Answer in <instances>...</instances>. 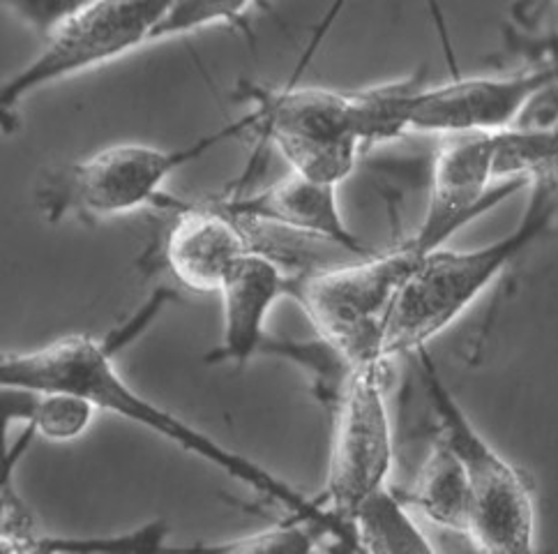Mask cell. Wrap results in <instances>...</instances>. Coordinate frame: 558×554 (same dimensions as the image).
Segmentation results:
<instances>
[{"label": "cell", "instance_id": "obj_3", "mask_svg": "<svg viewBox=\"0 0 558 554\" xmlns=\"http://www.w3.org/2000/svg\"><path fill=\"white\" fill-rule=\"evenodd\" d=\"M421 256L407 239L384 252L289 277L287 296L303 308L318 340L347 368L390 361L386 356L390 314Z\"/></svg>", "mask_w": 558, "mask_h": 554}, {"label": "cell", "instance_id": "obj_19", "mask_svg": "<svg viewBox=\"0 0 558 554\" xmlns=\"http://www.w3.org/2000/svg\"><path fill=\"white\" fill-rule=\"evenodd\" d=\"M322 533L324 531H318L314 525L289 516L284 522L250 533V537H238L227 543L202 547L219 552H312L318 545Z\"/></svg>", "mask_w": 558, "mask_h": 554}, {"label": "cell", "instance_id": "obj_8", "mask_svg": "<svg viewBox=\"0 0 558 554\" xmlns=\"http://www.w3.org/2000/svg\"><path fill=\"white\" fill-rule=\"evenodd\" d=\"M332 409L324 504L351 525L355 508L390 483L395 444L388 411V361L349 368Z\"/></svg>", "mask_w": 558, "mask_h": 554}, {"label": "cell", "instance_id": "obj_22", "mask_svg": "<svg viewBox=\"0 0 558 554\" xmlns=\"http://www.w3.org/2000/svg\"><path fill=\"white\" fill-rule=\"evenodd\" d=\"M512 128L558 134V74L537 91Z\"/></svg>", "mask_w": 558, "mask_h": 554}, {"label": "cell", "instance_id": "obj_1", "mask_svg": "<svg viewBox=\"0 0 558 554\" xmlns=\"http://www.w3.org/2000/svg\"><path fill=\"white\" fill-rule=\"evenodd\" d=\"M113 351L116 347L109 340H95L88 333H70L39 349L3 356L0 386L72 390L84 395L99 411L146 427L159 439L171 442L233 481L247 485L252 492L262 494L275 506L284 508L289 516L314 525L330 539L342 541L344 547L355 550L353 527L347 520L337 518L324 502L305 497L266 467L208 437L178 413L144 398L118 372Z\"/></svg>", "mask_w": 558, "mask_h": 554}, {"label": "cell", "instance_id": "obj_18", "mask_svg": "<svg viewBox=\"0 0 558 554\" xmlns=\"http://www.w3.org/2000/svg\"><path fill=\"white\" fill-rule=\"evenodd\" d=\"M254 3L256 0H175L157 33V43L241 22Z\"/></svg>", "mask_w": 558, "mask_h": 554}, {"label": "cell", "instance_id": "obj_11", "mask_svg": "<svg viewBox=\"0 0 558 554\" xmlns=\"http://www.w3.org/2000/svg\"><path fill=\"white\" fill-rule=\"evenodd\" d=\"M217 204L243 222L305 236V239L340 248L351 256L376 252V248L367 245L347 225L340 200H337V185L310 181L293 171L264 190Z\"/></svg>", "mask_w": 558, "mask_h": 554}, {"label": "cell", "instance_id": "obj_9", "mask_svg": "<svg viewBox=\"0 0 558 554\" xmlns=\"http://www.w3.org/2000/svg\"><path fill=\"white\" fill-rule=\"evenodd\" d=\"M498 132L448 134L436 150L429 200L409 243L417 254L448 245L454 233L501 204L526 183L496 178Z\"/></svg>", "mask_w": 558, "mask_h": 554}, {"label": "cell", "instance_id": "obj_10", "mask_svg": "<svg viewBox=\"0 0 558 554\" xmlns=\"http://www.w3.org/2000/svg\"><path fill=\"white\" fill-rule=\"evenodd\" d=\"M558 74L556 61L496 76H450L446 84H425L413 97L411 132L475 134L510 130L529 103Z\"/></svg>", "mask_w": 558, "mask_h": 554}, {"label": "cell", "instance_id": "obj_12", "mask_svg": "<svg viewBox=\"0 0 558 554\" xmlns=\"http://www.w3.org/2000/svg\"><path fill=\"white\" fill-rule=\"evenodd\" d=\"M254 250L245 225L219 204H187L175 210L165 260L185 289L219 293L231 270Z\"/></svg>", "mask_w": 558, "mask_h": 554}, {"label": "cell", "instance_id": "obj_15", "mask_svg": "<svg viewBox=\"0 0 558 554\" xmlns=\"http://www.w3.org/2000/svg\"><path fill=\"white\" fill-rule=\"evenodd\" d=\"M3 407L8 425L31 427L37 437L58 444L84 437L99 411L78 393L26 386H3Z\"/></svg>", "mask_w": 558, "mask_h": 554}, {"label": "cell", "instance_id": "obj_7", "mask_svg": "<svg viewBox=\"0 0 558 554\" xmlns=\"http://www.w3.org/2000/svg\"><path fill=\"white\" fill-rule=\"evenodd\" d=\"M175 0H95L56 28L33 61L0 88V111L12 113L37 91L105 68L157 43Z\"/></svg>", "mask_w": 558, "mask_h": 554}, {"label": "cell", "instance_id": "obj_4", "mask_svg": "<svg viewBox=\"0 0 558 554\" xmlns=\"http://www.w3.org/2000/svg\"><path fill=\"white\" fill-rule=\"evenodd\" d=\"M256 113L247 111L181 148L148 144H113L76 160L53 176L43 192L49 220L74 213L84 220H113L155 206L165 200V185L183 167L231 138L254 132Z\"/></svg>", "mask_w": 558, "mask_h": 554}, {"label": "cell", "instance_id": "obj_14", "mask_svg": "<svg viewBox=\"0 0 558 554\" xmlns=\"http://www.w3.org/2000/svg\"><path fill=\"white\" fill-rule=\"evenodd\" d=\"M411 508L432 525L469 533L471 492L464 467L446 439L436 437L409 492H402Z\"/></svg>", "mask_w": 558, "mask_h": 554}, {"label": "cell", "instance_id": "obj_21", "mask_svg": "<svg viewBox=\"0 0 558 554\" xmlns=\"http://www.w3.org/2000/svg\"><path fill=\"white\" fill-rule=\"evenodd\" d=\"M95 0H3V8L24 26L49 37L76 12L93 5Z\"/></svg>", "mask_w": 558, "mask_h": 554}, {"label": "cell", "instance_id": "obj_6", "mask_svg": "<svg viewBox=\"0 0 558 554\" xmlns=\"http://www.w3.org/2000/svg\"><path fill=\"white\" fill-rule=\"evenodd\" d=\"M243 97L256 113V130L287 162L310 181L340 188L365 148L355 132L351 93L330 88L245 84Z\"/></svg>", "mask_w": 558, "mask_h": 554}, {"label": "cell", "instance_id": "obj_20", "mask_svg": "<svg viewBox=\"0 0 558 554\" xmlns=\"http://www.w3.org/2000/svg\"><path fill=\"white\" fill-rule=\"evenodd\" d=\"M169 537V525L165 520H155L136 531L121 533V537H47L43 533L35 552H138V550H159Z\"/></svg>", "mask_w": 558, "mask_h": 554}, {"label": "cell", "instance_id": "obj_2", "mask_svg": "<svg viewBox=\"0 0 558 554\" xmlns=\"http://www.w3.org/2000/svg\"><path fill=\"white\" fill-rule=\"evenodd\" d=\"M558 217V173L535 178L517 225L487 245H441L417 260L397 296L386 333V356L417 353L450 328L520 256L541 243Z\"/></svg>", "mask_w": 558, "mask_h": 554}, {"label": "cell", "instance_id": "obj_5", "mask_svg": "<svg viewBox=\"0 0 558 554\" xmlns=\"http://www.w3.org/2000/svg\"><path fill=\"white\" fill-rule=\"evenodd\" d=\"M417 370L434 407L438 437L460 458L471 492V543L492 554H524L535 547V502L524 471L506 460L477 430L450 386L444 382L429 349H421Z\"/></svg>", "mask_w": 558, "mask_h": 554}, {"label": "cell", "instance_id": "obj_16", "mask_svg": "<svg viewBox=\"0 0 558 554\" xmlns=\"http://www.w3.org/2000/svg\"><path fill=\"white\" fill-rule=\"evenodd\" d=\"M355 550L378 554L432 552L425 531L411 516V506L402 492L390 483L372 492L351 516Z\"/></svg>", "mask_w": 558, "mask_h": 554}, {"label": "cell", "instance_id": "obj_13", "mask_svg": "<svg viewBox=\"0 0 558 554\" xmlns=\"http://www.w3.org/2000/svg\"><path fill=\"white\" fill-rule=\"evenodd\" d=\"M289 291V273L272 256L252 250L219 289L222 299V342L210 363L245 365L266 345V322L277 301Z\"/></svg>", "mask_w": 558, "mask_h": 554}, {"label": "cell", "instance_id": "obj_17", "mask_svg": "<svg viewBox=\"0 0 558 554\" xmlns=\"http://www.w3.org/2000/svg\"><path fill=\"white\" fill-rule=\"evenodd\" d=\"M427 84L425 74H411L351 93L355 132L363 146L386 144L411 132L413 97Z\"/></svg>", "mask_w": 558, "mask_h": 554}]
</instances>
